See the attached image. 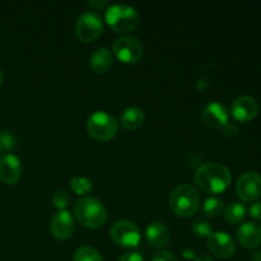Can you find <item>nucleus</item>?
<instances>
[{
	"mask_svg": "<svg viewBox=\"0 0 261 261\" xmlns=\"http://www.w3.org/2000/svg\"><path fill=\"white\" fill-rule=\"evenodd\" d=\"M231 171L218 162L205 163L195 173V184L206 194H221L231 184Z\"/></svg>",
	"mask_w": 261,
	"mask_h": 261,
	"instance_id": "f257e3e1",
	"label": "nucleus"
},
{
	"mask_svg": "<svg viewBox=\"0 0 261 261\" xmlns=\"http://www.w3.org/2000/svg\"><path fill=\"white\" fill-rule=\"evenodd\" d=\"M74 213L81 224L91 229L102 227L107 219L106 206L102 201L92 196L79 199L74 206Z\"/></svg>",
	"mask_w": 261,
	"mask_h": 261,
	"instance_id": "f03ea898",
	"label": "nucleus"
},
{
	"mask_svg": "<svg viewBox=\"0 0 261 261\" xmlns=\"http://www.w3.org/2000/svg\"><path fill=\"white\" fill-rule=\"evenodd\" d=\"M170 206L175 214L189 218L196 214L200 206V195L194 186L182 184L173 189L170 195Z\"/></svg>",
	"mask_w": 261,
	"mask_h": 261,
	"instance_id": "7ed1b4c3",
	"label": "nucleus"
},
{
	"mask_svg": "<svg viewBox=\"0 0 261 261\" xmlns=\"http://www.w3.org/2000/svg\"><path fill=\"white\" fill-rule=\"evenodd\" d=\"M139 20L138 12L130 5L114 4L106 10V23L115 32H132L138 27Z\"/></svg>",
	"mask_w": 261,
	"mask_h": 261,
	"instance_id": "20e7f679",
	"label": "nucleus"
},
{
	"mask_svg": "<svg viewBox=\"0 0 261 261\" xmlns=\"http://www.w3.org/2000/svg\"><path fill=\"white\" fill-rule=\"evenodd\" d=\"M119 124L114 116L105 111L93 112L87 119V132L93 139L106 142L117 134Z\"/></svg>",
	"mask_w": 261,
	"mask_h": 261,
	"instance_id": "39448f33",
	"label": "nucleus"
},
{
	"mask_svg": "<svg viewBox=\"0 0 261 261\" xmlns=\"http://www.w3.org/2000/svg\"><path fill=\"white\" fill-rule=\"evenodd\" d=\"M103 31V22L94 12H83L75 24V35L82 42H93Z\"/></svg>",
	"mask_w": 261,
	"mask_h": 261,
	"instance_id": "423d86ee",
	"label": "nucleus"
},
{
	"mask_svg": "<svg viewBox=\"0 0 261 261\" xmlns=\"http://www.w3.org/2000/svg\"><path fill=\"white\" fill-rule=\"evenodd\" d=\"M110 234H111L112 241L122 247H137L142 239L139 227L134 222L125 221V219L115 222L112 224Z\"/></svg>",
	"mask_w": 261,
	"mask_h": 261,
	"instance_id": "0eeeda50",
	"label": "nucleus"
},
{
	"mask_svg": "<svg viewBox=\"0 0 261 261\" xmlns=\"http://www.w3.org/2000/svg\"><path fill=\"white\" fill-rule=\"evenodd\" d=\"M239 198L245 203L256 201L261 196V175L255 171L242 173L236 184Z\"/></svg>",
	"mask_w": 261,
	"mask_h": 261,
	"instance_id": "6e6552de",
	"label": "nucleus"
},
{
	"mask_svg": "<svg viewBox=\"0 0 261 261\" xmlns=\"http://www.w3.org/2000/svg\"><path fill=\"white\" fill-rule=\"evenodd\" d=\"M114 53L120 61L125 64H134L143 56V45L138 38L124 36L115 41Z\"/></svg>",
	"mask_w": 261,
	"mask_h": 261,
	"instance_id": "1a4fd4ad",
	"label": "nucleus"
},
{
	"mask_svg": "<svg viewBox=\"0 0 261 261\" xmlns=\"http://www.w3.org/2000/svg\"><path fill=\"white\" fill-rule=\"evenodd\" d=\"M206 244L212 254L221 259H228L236 252L234 240L226 232H212L206 237Z\"/></svg>",
	"mask_w": 261,
	"mask_h": 261,
	"instance_id": "9d476101",
	"label": "nucleus"
},
{
	"mask_svg": "<svg viewBox=\"0 0 261 261\" xmlns=\"http://www.w3.org/2000/svg\"><path fill=\"white\" fill-rule=\"evenodd\" d=\"M231 114L233 119L240 122L251 121L259 114V103L254 97L241 96L232 103Z\"/></svg>",
	"mask_w": 261,
	"mask_h": 261,
	"instance_id": "9b49d317",
	"label": "nucleus"
},
{
	"mask_svg": "<svg viewBox=\"0 0 261 261\" xmlns=\"http://www.w3.org/2000/svg\"><path fill=\"white\" fill-rule=\"evenodd\" d=\"M201 120L206 126L212 129H223L229 120L228 110L224 105L217 101L209 102L201 111Z\"/></svg>",
	"mask_w": 261,
	"mask_h": 261,
	"instance_id": "f8f14e48",
	"label": "nucleus"
},
{
	"mask_svg": "<svg viewBox=\"0 0 261 261\" xmlns=\"http://www.w3.org/2000/svg\"><path fill=\"white\" fill-rule=\"evenodd\" d=\"M22 176V163L14 154H3L0 157V180L5 185H14Z\"/></svg>",
	"mask_w": 261,
	"mask_h": 261,
	"instance_id": "ddd939ff",
	"label": "nucleus"
},
{
	"mask_svg": "<svg viewBox=\"0 0 261 261\" xmlns=\"http://www.w3.org/2000/svg\"><path fill=\"white\" fill-rule=\"evenodd\" d=\"M74 228H75V222H74L73 216L68 211L58 212L50 224L53 236L60 241L69 239L73 234Z\"/></svg>",
	"mask_w": 261,
	"mask_h": 261,
	"instance_id": "4468645a",
	"label": "nucleus"
},
{
	"mask_svg": "<svg viewBox=\"0 0 261 261\" xmlns=\"http://www.w3.org/2000/svg\"><path fill=\"white\" fill-rule=\"evenodd\" d=\"M237 240L245 249H256L261 245V226L256 222H246L237 229Z\"/></svg>",
	"mask_w": 261,
	"mask_h": 261,
	"instance_id": "2eb2a0df",
	"label": "nucleus"
},
{
	"mask_svg": "<svg viewBox=\"0 0 261 261\" xmlns=\"http://www.w3.org/2000/svg\"><path fill=\"white\" fill-rule=\"evenodd\" d=\"M147 240L148 244L153 247V249H162V247L167 246L170 242V231L167 227L161 222H153L147 227Z\"/></svg>",
	"mask_w": 261,
	"mask_h": 261,
	"instance_id": "dca6fc26",
	"label": "nucleus"
},
{
	"mask_svg": "<svg viewBox=\"0 0 261 261\" xmlns=\"http://www.w3.org/2000/svg\"><path fill=\"white\" fill-rule=\"evenodd\" d=\"M91 69L97 74L106 73L112 66V55L110 50L106 47H99L92 54L91 60H89Z\"/></svg>",
	"mask_w": 261,
	"mask_h": 261,
	"instance_id": "f3484780",
	"label": "nucleus"
},
{
	"mask_svg": "<svg viewBox=\"0 0 261 261\" xmlns=\"http://www.w3.org/2000/svg\"><path fill=\"white\" fill-rule=\"evenodd\" d=\"M121 125L127 130H137L144 122V112L139 107H129L121 115Z\"/></svg>",
	"mask_w": 261,
	"mask_h": 261,
	"instance_id": "a211bd4d",
	"label": "nucleus"
},
{
	"mask_svg": "<svg viewBox=\"0 0 261 261\" xmlns=\"http://www.w3.org/2000/svg\"><path fill=\"white\" fill-rule=\"evenodd\" d=\"M224 218L228 223L237 224L246 217V208L241 203H231L223 211Z\"/></svg>",
	"mask_w": 261,
	"mask_h": 261,
	"instance_id": "6ab92c4d",
	"label": "nucleus"
},
{
	"mask_svg": "<svg viewBox=\"0 0 261 261\" xmlns=\"http://www.w3.org/2000/svg\"><path fill=\"white\" fill-rule=\"evenodd\" d=\"M223 211V201L219 198H208L203 204V214L209 218H216V217L221 216Z\"/></svg>",
	"mask_w": 261,
	"mask_h": 261,
	"instance_id": "aec40b11",
	"label": "nucleus"
},
{
	"mask_svg": "<svg viewBox=\"0 0 261 261\" xmlns=\"http://www.w3.org/2000/svg\"><path fill=\"white\" fill-rule=\"evenodd\" d=\"M73 261H103V259L96 249L91 246H83L74 252Z\"/></svg>",
	"mask_w": 261,
	"mask_h": 261,
	"instance_id": "412c9836",
	"label": "nucleus"
},
{
	"mask_svg": "<svg viewBox=\"0 0 261 261\" xmlns=\"http://www.w3.org/2000/svg\"><path fill=\"white\" fill-rule=\"evenodd\" d=\"M70 188L78 195H84V194H88L89 191H92L93 189V184L89 178L82 177V176H75L70 180Z\"/></svg>",
	"mask_w": 261,
	"mask_h": 261,
	"instance_id": "4be33fe9",
	"label": "nucleus"
},
{
	"mask_svg": "<svg viewBox=\"0 0 261 261\" xmlns=\"http://www.w3.org/2000/svg\"><path fill=\"white\" fill-rule=\"evenodd\" d=\"M69 203H70V198H69L68 193L64 190H58L54 193L53 195V204L56 209L60 211H65L68 208Z\"/></svg>",
	"mask_w": 261,
	"mask_h": 261,
	"instance_id": "5701e85b",
	"label": "nucleus"
},
{
	"mask_svg": "<svg viewBox=\"0 0 261 261\" xmlns=\"http://www.w3.org/2000/svg\"><path fill=\"white\" fill-rule=\"evenodd\" d=\"M193 232L198 237H208L212 233L211 224L206 221L199 219V221H195L193 223Z\"/></svg>",
	"mask_w": 261,
	"mask_h": 261,
	"instance_id": "b1692460",
	"label": "nucleus"
},
{
	"mask_svg": "<svg viewBox=\"0 0 261 261\" xmlns=\"http://www.w3.org/2000/svg\"><path fill=\"white\" fill-rule=\"evenodd\" d=\"M14 147V139L12 135L7 132L0 133V153L9 150Z\"/></svg>",
	"mask_w": 261,
	"mask_h": 261,
	"instance_id": "393cba45",
	"label": "nucleus"
},
{
	"mask_svg": "<svg viewBox=\"0 0 261 261\" xmlns=\"http://www.w3.org/2000/svg\"><path fill=\"white\" fill-rule=\"evenodd\" d=\"M240 133V127L234 122H227L223 126V134L228 138H236Z\"/></svg>",
	"mask_w": 261,
	"mask_h": 261,
	"instance_id": "a878e982",
	"label": "nucleus"
},
{
	"mask_svg": "<svg viewBox=\"0 0 261 261\" xmlns=\"http://www.w3.org/2000/svg\"><path fill=\"white\" fill-rule=\"evenodd\" d=\"M152 261H178L175 254L170 251H160L152 257Z\"/></svg>",
	"mask_w": 261,
	"mask_h": 261,
	"instance_id": "bb28decb",
	"label": "nucleus"
},
{
	"mask_svg": "<svg viewBox=\"0 0 261 261\" xmlns=\"http://www.w3.org/2000/svg\"><path fill=\"white\" fill-rule=\"evenodd\" d=\"M117 261H144L143 259L142 254L137 251H130V252H125L121 257H120Z\"/></svg>",
	"mask_w": 261,
	"mask_h": 261,
	"instance_id": "cd10ccee",
	"label": "nucleus"
},
{
	"mask_svg": "<svg viewBox=\"0 0 261 261\" xmlns=\"http://www.w3.org/2000/svg\"><path fill=\"white\" fill-rule=\"evenodd\" d=\"M250 216L256 221H261V201H255L250 208Z\"/></svg>",
	"mask_w": 261,
	"mask_h": 261,
	"instance_id": "c85d7f7f",
	"label": "nucleus"
},
{
	"mask_svg": "<svg viewBox=\"0 0 261 261\" xmlns=\"http://www.w3.org/2000/svg\"><path fill=\"white\" fill-rule=\"evenodd\" d=\"M194 259H195V261H213L209 255H205V254L200 255V256H194Z\"/></svg>",
	"mask_w": 261,
	"mask_h": 261,
	"instance_id": "c756f323",
	"label": "nucleus"
},
{
	"mask_svg": "<svg viewBox=\"0 0 261 261\" xmlns=\"http://www.w3.org/2000/svg\"><path fill=\"white\" fill-rule=\"evenodd\" d=\"M87 4L91 5V7H99V8H102V7H105V5H106L107 3H106V2H102V3H98V2H97V3H94V2H88V3H87Z\"/></svg>",
	"mask_w": 261,
	"mask_h": 261,
	"instance_id": "7c9ffc66",
	"label": "nucleus"
},
{
	"mask_svg": "<svg viewBox=\"0 0 261 261\" xmlns=\"http://www.w3.org/2000/svg\"><path fill=\"white\" fill-rule=\"evenodd\" d=\"M3 83V73H2V69H0V86Z\"/></svg>",
	"mask_w": 261,
	"mask_h": 261,
	"instance_id": "2f4dec72",
	"label": "nucleus"
}]
</instances>
